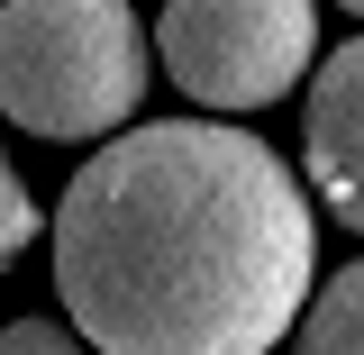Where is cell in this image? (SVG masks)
<instances>
[{"label": "cell", "mask_w": 364, "mask_h": 355, "mask_svg": "<svg viewBox=\"0 0 364 355\" xmlns=\"http://www.w3.org/2000/svg\"><path fill=\"white\" fill-rule=\"evenodd\" d=\"M46 228L91 355H273L318 282L301 174L219 110L109 128Z\"/></svg>", "instance_id": "obj_1"}, {"label": "cell", "mask_w": 364, "mask_h": 355, "mask_svg": "<svg viewBox=\"0 0 364 355\" xmlns=\"http://www.w3.org/2000/svg\"><path fill=\"white\" fill-rule=\"evenodd\" d=\"M155 83V28L128 0H0V119L28 137H109Z\"/></svg>", "instance_id": "obj_2"}, {"label": "cell", "mask_w": 364, "mask_h": 355, "mask_svg": "<svg viewBox=\"0 0 364 355\" xmlns=\"http://www.w3.org/2000/svg\"><path fill=\"white\" fill-rule=\"evenodd\" d=\"M155 64L182 100L246 119L310 83L318 64V0H164L155 9Z\"/></svg>", "instance_id": "obj_3"}, {"label": "cell", "mask_w": 364, "mask_h": 355, "mask_svg": "<svg viewBox=\"0 0 364 355\" xmlns=\"http://www.w3.org/2000/svg\"><path fill=\"white\" fill-rule=\"evenodd\" d=\"M301 174L328 219L364 237V37L328 46V64L301 83Z\"/></svg>", "instance_id": "obj_4"}, {"label": "cell", "mask_w": 364, "mask_h": 355, "mask_svg": "<svg viewBox=\"0 0 364 355\" xmlns=\"http://www.w3.org/2000/svg\"><path fill=\"white\" fill-rule=\"evenodd\" d=\"M291 355H364V265H337L291 319Z\"/></svg>", "instance_id": "obj_5"}, {"label": "cell", "mask_w": 364, "mask_h": 355, "mask_svg": "<svg viewBox=\"0 0 364 355\" xmlns=\"http://www.w3.org/2000/svg\"><path fill=\"white\" fill-rule=\"evenodd\" d=\"M0 128H9V119H0ZM28 246H37V201H28V182H18L9 146H0V265L28 255Z\"/></svg>", "instance_id": "obj_6"}, {"label": "cell", "mask_w": 364, "mask_h": 355, "mask_svg": "<svg viewBox=\"0 0 364 355\" xmlns=\"http://www.w3.org/2000/svg\"><path fill=\"white\" fill-rule=\"evenodd\" d=\"M0 355H91V337L73 319H9L0 328Z\"/></svg>", "instance_id": "obj_7"}, {"label": "cell", "mask_w": 364, "mask_h": 355, "mask_svg": "<svg viewBox=\"0 0 364 355\" xmlns=\"http://www.w3.org/2000/svg\"><path fill=\"white\" fill-rule=\"evenodd\" d=\"M337 9H346V18H364V0H337Z\"/></svg>", "instance_id": "obj_8"}]
</instances>
